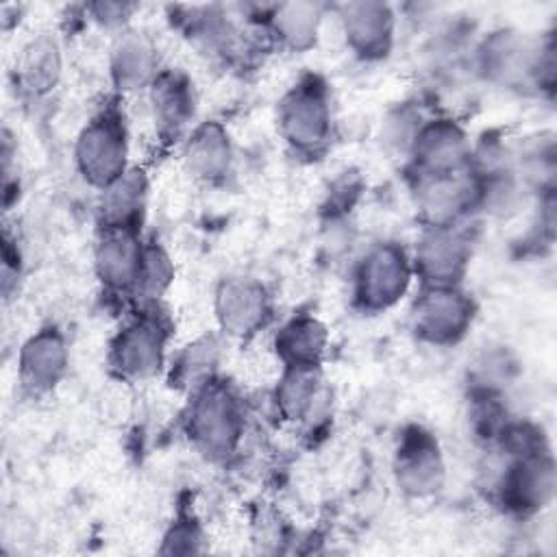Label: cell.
Wrapping results in <instances>:
<instances>
[{
  "label": "cell",
  "mask_w": 557,
  "mask_h": 557,
  "mask_svg": "<svg viewBox=\"0 0 557 557\" xmlns=\"http://www.w3.org/2000/svg\"><path fill=\"white\" fill-rule=\"evenodd\" d=\"M246 416L237 394L215 379L191 392L185 433L191 446L211 461L228 459L242 444Z\"/></svg>",
  "instance_id": "1"
},
{
  "label": "cell",
  "mask_w": 557,
  "mask_h": 557,
  "mask_svg": "<svg viewBox=\"0 0 557 557\" xmlns=\"http://www.w3.org/2000/svg\"><path fill=\"white\" fill-rule=\"evenodd\" d=\"M479 72L507 89L540 87L553 83V46L535 44L522 33L500 28L490 33L476 48Z\"/></svg>",
  "instance_id": "2"
},
{
  "label": "cell",
  "mask_w": 557,
  "mask_h": 557,
  "mask_svg": "<svg viewBox=\"0 0 557 557\" xmlns=\"http://www.w3.org/2000/svg\"><path fill=\"white\" fill-rule=\"evenodd\" d=\"M278 133L285 144L298 152L313 157L331 141L333 109L331 91L322 76L305 74L278 100Z\"/></svg>",
  "instance_id": "3"
},
{
  "label": "cell",
  "mask_w": 557,
  "mask_h": 557,
  "mask_svg": "<svg viewBox=\"0 0 557 557\" xmlns=\"http://www.w3.org/2000/svg\"><path fill=\"white\" fill-rule=\"evenodd\" d=\"M78 174L98 189L117 181L128 165V126L115 102L102 104L81 128L74 144Z\"/></svg>",
  "instance_id": "4"
},
{
  "label": "cell",
  "mask_w": 557,
  "mask_h": 557,
  "mask_svg": "<svg viewBox=\"0 0 557 557\" xmlns=\"http://www.w3.org/2000/svg\"><path fill=\"white\" fill-rule=\"evenodd\" d=\"M170 324L159 313L157 302L144 305L111 339L109 366L126 381H146L157 376L165 366Z\"/></svg>",
  "instance_id": "5"
},
{
  "label": "cell",
  "mask_w": 557,
  "mask_h": 557,
  "mask_svg": "<svg viewBox=\"0 0 557 557\" xmlns=\"http://www.w3.org/2000/svg\"><path fill=\"white\" fill-rule=\"evenodd\" d=\"M413 276L411 255L396 242H381L355 268L352 302L366 313L387 311L405 298Z\"/></svg>",
  "instance_id": "6"
},
{
  "label": "cell",
  "mask_w": 557,
  "mask_h": 557,
  "mask_svg": "<svg viewBox=\"0 0 557 557\" xmlns=\"http://www.w3.org/2000/svg\"><path fill=\"white\" fill-rule=\"evenodd\" d=\"M474 318V298L461 283L422 285L411 309V329L426 344L453 346L466 337Z\"/></svg>",
  "instance_id": "7"
},
{
  "label": "cell",
  "mask_w": 557,
  "mask_h": 557,
  "mask_svg": "<svg viewBox=\"0 0 557 557\" xmlns=\"http://www.w3.org/2000/svg\"><path fill=\"white\" fill-rule=\"evenodd\" d=\"M392 468L396 485L411 498H429L437 494L446 481V463L440 444L431 431L418 424L403 429L394 448Z\"/></svg>",
  "instance_id": "8"
},
{
  "label": "cell",
  "mask_w": 557,
  "mask_h": 557,
  "mask_svg": "<svg viewBox=\"0 0 557 557\" xmlns=\"http://www.w3.org/2000/svg\"><path fill=\"white\" fill-rule=\"evenodd\" d=\"M407 154L416 178L461 172L474 161L463 126L450 117L424 120Z\"/></svg>",
  "instance_id": "9"
},
{
  "label": "cell",
  "mask_w": 557,
  "mask_h": 557,
  "mask_svg": "<svg viewBox=\"0 0 557 557\" xmlns=\"http://www.w3.org/2000/svg\"><path fill=\"white\" fill-rule=\"evenodd\" d=\"M500 481V498L507 509L520 516H531L548 507L555 496V461L548 444L518 455Z\"/></svg>",
  "instance_id": "10"
},
{
  "label": "cell",
  "mask_w": 557,
  "mask_h": 557,
  "mask_svg": "<svg viewBox=\"0 0 557 557\" xmlns=\"http://www.w3.org/2000/svg\"><path fill=\"white\" fill-rule=\"evenodd\" d=\"M416 181V202L426 226H455L481 205V185L474 163L461 172Z\"/></svg>",
  "instance_id": "11"
},
{
  "label": "cell",
  "mask_w": 557,
  "mask_h": 557,
  "mask_svg": "<svg viewBox=\"0 0 557 557\" xmlns=\"http://www.w3.org/2000/svg\"><path fill=\"white\" fill-rule=\"evenodd\" d=\"M468 233L455 226H424L411 255L422 285H459L470 263Z\"/></svg>",
  "instance_id": "12"
},
{
  "label": "cell",
  "mask_w": 557,
  "mask_h": 557,
  "mask_svg": "<svg viewBox=\"0 0 557 557\" xmlns=\"http://www.w3.org/2000/svg\"><path fill=\"white\" fill-rule=\"evenodd\" d=\"M220 329L237 339L257 335L272 318V300L265 285L252 276H226L213 298Z\"/></svg>",
  "instance_id": "13"
},
{
  "label": "cell",
  "mask_w": 557,
  "mask_h": 557,
  "mask_svg": "<svg viewBox=\"0 0 557 557\" xmlns=\"http://www.w3.org/2000/svg\"><path fill=\"white\" fill-rule=\"evenodd\" d=\"M70 350L59 326L48 324L35 331L20 348L17 376L22 387L33 396L52 392L65 376Z\"/></svg>",
  "instance_id": "14"
},
{
  "label": "cell",
  "mask_w": 557,
  "mask_h": 557,
  "mask_svg": "<svg viewBox=\"0 0 557 557\" xmlns=\"http://www.w3.org/2000/svg\"><path fill=\"white\" fill-rule=\"evenodd\" d=\"M146 242L139 231L128 228H100L94 250V268L98 281L115 294H135L141 272Z\"/></svg>",
  "instance_id": "15"
},
{
  "label": "cell",
  "mask_w": 557,
  "mask_h": 557,
  "mask_svg": "<svg viewBox=\"0 0 557 557\" xmlns=\"http://www.w3.org/2000/svg\"><path fill=\"white\" fill-rule=\"evenodd\" d=\"M342 28L348 48L363 61H379L392 52L396 15L385 2H348L342 7Z\"/></svg>",
  "instance_id": "16"
},
{
  "label": "cell",
  "mask_w": 557,
  "mask_h": 557,
  "mask_svg": "<svg viewBox=\"0 0 557 557\" xmlns=\"http://www.w3.org/2000/svg\"><path fill=\"white\" fill-rule=\"evenodd\" d=\"M148 100L154 131L163 141L178 139L196 115L194 81L183 70H161L148 87Z\"/></svg>",
  "instance_id": "17"
},
{
  "label": "cell",
  "mask_w": 557,
  "mask_h": 557,
  "mask_svg": "<svg viewBox=\"0 0 557 557\" xmlns=\"http://www.w3.org/2000/svg\"><path fill=\"white\" fill-rule=\"evenodd\" d=\"M159 54L154 44L137 33L122 30L109 52V74L117 91L148 89L159 74Z\"/></svg>",
  "instance_id": "18"
},
{
  "label": "cell",
  "mask_w": 557,
  "mask_h": 557,
  "mask_svg": "<svg viewBox=\"0 0 557 557\" xmlns=\"http://www.w3.org/2000/svg\"><path fill=\"white\" fill-rule=\"evenodd\" d=\"M185 170L202 183H220L233 165V141L228 131L211 120L194 126L183 144Z\"/></svg>",
  "instance_id": "19"
},
{
  "label": "cell",
  "mask_w": 557,
  "mask_h": 557,
  "mask_svg": "<svg viewBox=\"0 0 557 557\" xmlns=\"http://www.w3.org/2000/svg\"><path fill=\"white\" fill-rule=\"evenodd\" d=\"M100 191V228L141 231L148 200V176L144 170L128 168L117 181Z\"/></svg>",
  "instance_id": "20"
},
{
  "label": "cell",
  "mask_w": 557,
  "mask_h": 557,
  "mask_svg": "<svg viewBox=\"0 0 557 557\" xmlns=\"http://www.w3.org/2000/svg\"><path fill=\"white\" fill-rule=\"evenodd\" d=\"M329 348V331L313 313H296L274 335V352L283 368H320Z\"/></svg>",
  "instance_id": "21"
},
{
  "label": "cell",
  "mask_w": 557,
  "mask_h": 557,
  "mask_svg": "<svg viewBox=\"0 0 557 557\" xmlns=\"http://www.w3.org/2000/svg\"><path fill=\"white\" fill-rule=\"evenodd\" d=\"M63 74V54L50 33H39L24 44L15 63V78L22 91L30 96L50 94Z\"/></svg>",
  "instance_id": "22"
},
{
  "label": "cell",
  "mask_w": 557,
  "mask_h": 557,
  "mask_svg": "<svg viewBox=\"0 0 557 557\" xmlns=\"http://www.w3.org/2000/svg\"><path fill=\"white\" fill-rule=\"evenodd\" d=\"M322 15V7L315 2H283L270 9L265 15V28L278 46L300 52L315 44Z\"/></svg>",
  "instance_id": "23"
},
{
  "label": "cell",
  "mask_w": 557,
  "mask_h": 557,
  "mask_svg": "<svg viewBox=\"0 0 557 557\" xmlns=\"http://www.w3.org/2000/svg\"><path fill=\"white\" fill-rule=\"evenodd\" d=\"M320 394V368H283L274 389V405L281 418L300 422L309 418Z\"/></svg>",
  "instance_id": "24"
},
{
  "label": "cell",
  "mask_w": 557,
  "mask_h": 557,
  "mask_svg": "<svg viewBox=\"0 0 557 557\" xmlns=\"http://www.w3.org/2000/svg\"><path fill=\"white\" fill-rule=\"evenodd\" d=\"M220 361V342L213 335H202L196 342L187 344L176 361L172 363V385L183 389H198L213 379V372Z\"/></svg>",
  "instance_id": "25"
},
{
  "label": "cell",
  "mask_w": 557,
  "mask_h": 557,
  "mask_svg": "<svg viewBox=\"0 0 557 557\" xmlns=\"http://www.w3.org/2000/svg\"><path fill=\"white\" fill-rule=\"evenodd\" d=\"M172 276H174V265L165 248L159 242H146L141 272H139L133 298L141 300V305H154L170 287Z\"/></svg>",
  "instance_id": "26"
},
{
  "label": "cell",
  "mask_w": 557,
  "mask_h": 557,
  "mask_svg": "<svg viewBox=\"0 0 557 557\" xmlns=\"http://www.w3.org/2000/svg\"><path fill=\"white\" fill-rule=\"evenodd\" d=\"M202 531L191 516H178L163 537L161 553H198Z\"/></svg>",
  "instance_id": "27"
},
{
  "label": "cell",
  "mask_w": 557,
  "mask_h": 557,
  "mask_svg": "<svg viewBox=\"0 0 557 557\" xmlns=\"http://www.w3.org/2000/svg\"><path fill=\"white\" fill-rule=\"evenodd\" d=\"M87 9L94 13V20H98L100 24L122 26L135 7L122 4V2H100V4H91Z\"/></svg>",
  "instance_id": "28"
}]
</instances>
